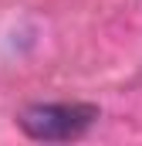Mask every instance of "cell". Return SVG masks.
I'll return each mask as SVG.
<instances>
[{"mask_svg":"<svg viewBox=\"0 0 142 146\" xmlns=\"http://www.w3.org/2000/svg\"><path fill=\"white\" fill-rule=\"evenodd\" d=\"M95 119L98 109L85 102H47V106L41 102L20 112L17 126L24 129V136L37 143H64V139H78Z\"/></svg>","mask_w":142,"mask_h":146,"instance_id":"1","label":"cell"}]
</instances>
